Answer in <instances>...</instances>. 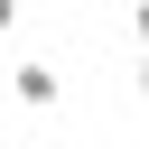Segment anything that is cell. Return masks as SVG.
<instances>
[{
    "label": "cell",
    "mask_w": 149,
    "mask_h": 149,
    "mask_svg": "<svg viewBox=\"0 0 149 149\" xmlns=\"http://www.w3.org/2000/svg\"><path fill=\"white\" fill-rule=\"evenodd\" d=\"M9 102H28V112H56V102H65V74H56L47 56H28V65H9Z\"/></svg>",
    "instance_id": "6da1fadb"
},
{
    "label": "cell",
    "mask_w": 149,
    "mask_h": 149,
    "mask_svg": "<svg viewBox=\"0 0 149 149\" xmlns=\"http://www.w3.org/2000/svg\"><path fill=\"white\" fill-rule=\"evenodd\" d=\"M130 37H140V56H149V0H130Z\"/></svg>",
    "instance_id": "7a4b0ae2"
},
{
    "label": "cell",
    "mask_w": 149,
    "mask_h": 149,
    "mask_svg": "<svg viewBox=\"0 0 149 149\" xmlns=\"http://www.w3.org/2000/svg\"><path fill=\"white\" fill-rule=\"evenodd\" d=\"M140 93H149V56H140Z\"/></svg>",
    "instance_id": "3957f363"
}]
</instances>
